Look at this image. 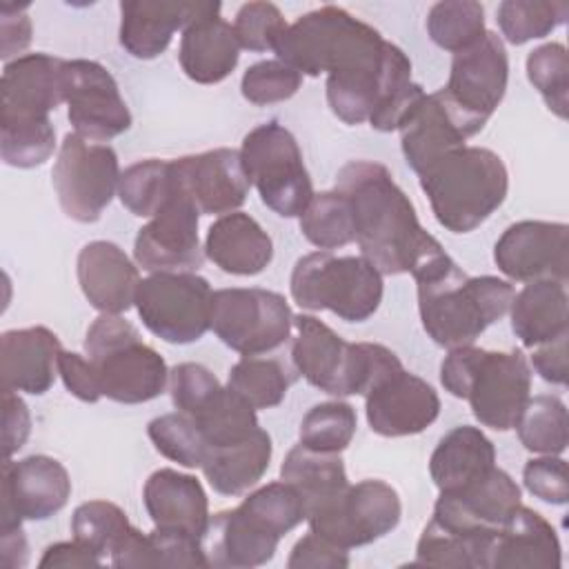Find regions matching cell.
I'll return each instance as SVG.
<instances>
[{"label": "cell", "mask_w": 569, "mask_h": 569, "mask_svg": "<svg viewBox=\"0 0 569 569\" xmlns=\"http://www.w3.org/2000/svg\"><path fill=\"white\" fill-rule=\"evenodd\" d=\"M336 189L351 204L356 242L362 258L382 276L416 273L445 251L422 229L413 202L385 164L351 160L338 171Z\"/></svg>", "instance_id": "obj_1"}, {"label": "cell", "mask_w": 569, "mask_h": 569, "mask_svg": "<svg viewBox=\"0 0 569 569\" xmlns=\"http://www.w3.org/2000/svg\"><path fill=\"white\" fill-rule=\"evenodd\" d=\"M427 336L447 349L473 345L500 320L516 296L511 282L496 276H467L447 251L411 273Z\"/></svg>", "instance_id": "obj_2"}, {"label": "cell", "mask_w": 569, "mask_h": 569, "mask_svg": "<svg viewBox=\"0 0 569 569\" xmlns=\"http://www.w3.org/2000/svg\"><path fill=\"white\" fill-rule=\"evenodd\" d=\"M389 42L378 29L342 7L325 4L287 27L276 53L302 76H338L373 69L382 62Z\"/></svg>", "instance_id": "obj_3"}, {"label": "cell", "mask_w": 569, "mask_h": 569, "mask_svg": "<svg viewBox=\"0 0 569 569\" xmlns=\"http://www.w3.org/2000/svg\"><path fill=\"white\" fill-rule=\"evenodd\" d=\"M440 382L445 391L469 402L482 427L509 431L531 398V365L520 349L487 351L465 345L445 356Z\"/></svg>", "instance_id": "obj_4"}, {"label": "cell", "mask_w": 569, "mask_h": 569, "mask_svg": "<svg viewBox=\"0 0 569 569\" xmlns=\"http://www.w3.org/2000/svg\"><path fill=\"white\" fill-rule=\"evenodd\" d=\"M436 220L451 233L480 227L507 198L502 158L485 147H460L420 173Z\"/></svg>", "instance_id": "obj_5"}, {"label": "cell", "mask_w": 569, "mask_h": 569, "mask_svg": "<svg viewBox=\"0 0 569 569\" xmlns=\"http://www.w3.org/2000/svg\"><path fill=\"white\" fill-rule=\"evenodd\" d=\"M291 360L298 373L329 396H365L400 358L378 342H347L316 316H293Z\"/></svg>", "instance_id": "obj_6"}, {"label": "cell", "mask_w": 569, "mask_h": 569, "mask_svg": "<svg viewBox=\"0 0 569 569\" xmlns=\"http://www.w3.org/2000/svg\"><path fill=\"white\" fill-rule=\"evenodd\" d=\"M84 356L93 367L100 393L113 402H149L169 382L164 358L144 345L138 329L118 313H102L91 322L84 336Z\"/></svg>", "instance_id": "obj_7"}, {"label": "cell", "mask_w": 569, "mask_h": 569, "mask_svg": "<svg viewBox=\"0 0 569 569\" xmlns=\"http://www.w3.org/2000/svg\"><path fill=\"white\" fill-rule=\"evenodd\" d=\"M289 289L307 311L327 309L345 322H365L382 302V273L362 256L313 251L296 262Z\"/></svg>", "instance_id": "obj_8"}, {"label": "cell", "mask_w": 569, "mask_h": 569, "mask_svg": "<svg viewBox=\"0 0 569 569\" xmlns=\"http://www.w3.org/2000/svg\"><path fill=\"white\" fill-rule=\"evenodd\" d=\"M249 182L260 200L282 218H300L313 198V184L293 133L278 120L253 127L240 147Z\"/></svg>", "instance_id": "obj_9"}, {"label": "cell", "mask_w": 569, "mask_h": 569, "mask_svg": "<svg viewBox=\"0 0 569 569\" xmlns=\"http://www.w3.org/2000/svg\"><path fill=\"white\" fill-rule=\"evenodd\" d=\"M136 309L142 325L169 345H191L211 329L213 289L193 271H158L140 280Z\"/></svg>", "instance_id": "obj_10"}, {"label": "cell", "mask_w": 569, "mask_h": 569, "mask_svg": "<svg viewBox=\"0 0 569 569\" xmlns=\"http://www.w3.org/2000/svg\"><path fill=\"white\" fill-rule=\"evenodd\" d=\"M402 516L398 491L385 480H360L347 485L333 498L307 511L309 529L329 542L353 549L391 533Z\"/></svg>", "instance_id": "obj_11"}, {"label": "cell", "mask_w": 569, "mask_h": 569, "mask_svg": "<svg viewBox=\"0 0 569 569\" xmlns=\"http://www.w3.org/2000/svg\"><path fill=\"white\" fill-rule=\"evenodd\" d=\"M51 182L67 218L96 222L113 200L120 164L113 147L67 133L51 169Z\"/></svg>", "instance_id": "obj_12"}, {"label": "cell", "mask_w": 569, "mask_h": 569, "mask_svg": "<svg viewBox=\"0 0 569 569\" xmlns=\"http://www.w3.org/2000/svg\"><path fill=\"white\" fill-rule=\"evenodd\" d=\"M211 329L222 345L242 353L260 356L291 338L293 313L284 296L258 287H231L213 291Z\"/></svg>", "instance_id": "obj_13"}, {"label": "cell", "mask_w": 569, "mask_h": 569, "mask_svg": "<svg viewBox=\"0 0 569 569\" xmlns=\"http://www.w3.org/2000/svg\"><path fill=\"white\" fill-rule=\"evenodd\" d=\"M62 89L67 116L76 133L91 142H107L131 127V111L118 82L96 60H64Z\"/></svg>", "instance_id": "obj_14"}, {"label": "cell", "mask_w": 569, "mask_h": 569, "mask_svg": "<svg viewBox=\"0 0 569 569\" xmlns=\"http://www.w3.org/2000/svg\"><path fill=\"white\" fill-rule=\"evenodd\" d=\"M198 216L200 211L176 178L173 196L144 227L138 229L133 242L136 264L149 273L196 271L202 267L204 249L198 238Z\"/></svg>", "instance_id": "obj_15"}, {"label": "cell", "mask_w": 569, "mask_h": 569, "mask_svg": "<svg viewBox=\"0 0 569 569\" xmlns=\"http://www.w3.org/2000/svg\"><path fill=\"white\" fill-rule=\"evenodd\" d=\"M71 496V478L51 456L4 458L0 480V527H20L22 520H47Z\"/></svg>", "instance_id": "obj_16"}, {"label": "cell", "mask_w": 569, "mask_h": 569, "mask_svg": "<svg viewBox=\"0 0 569 569\" xmlns=\"http://www.w3.org/2000/svg\"><path fill=\"white\" fill-rule=\"evenodd\" d=\"M367 422L385 438L416 436L436 422L440 398L420 376L400 365L380 373L365 393Z\"/></svg>", "instance_id": "obj_17"}, {"label": "cell", "mask_w": 569, "mask_h": 569, "mask_svg": "<svg viewBox=\"0 0 569 569\" xmlns=\"http://www.w3.org/2000/svg\"><path fill=\"white\" fill-rule=\"evenodd\" d=\"M509 80V58L498 33L485 36L471 47L453 53L445 96L469 118L487 124L505 98Z\"/></svg>", "instance_id": "obj_18"}, {"label": "cell", "mask_w": 569, "mask_h": 569, "mask_svg": "<svg viewBox=\"0 0 569 569\" xmlns=\"http://www.w3.org/2000/svg\"><path fill=\"white\" fill-rule=\"evenodd\" d=\"M482 122L462 113L442 89L425 93L398 127L400 147L407 164L420 176L447 153L465 147V142L482 131Z\"/></svg>", "instance_id": "obj_19"}, {"label": "cell", "mask_w": 569, "mask_h": 569, "mask_svg": "<svg viewBox=\"0 0 569 569\" xmlns=\"http://www.w3.org/2000/svg\"><path fill=\"white\" fill-rule=\"evenodd\" d=\"M496 267L511 280L567 282L569 227L565 222L520 220L502 231L493 247Z\"/></svg>", "instance_id": "obj_20"}, {"label": "cell", "mask_w": 569, "mask_h": 569, "mask_svg": "<svg viewBox=\"0 0 569 569\" xmlns=\"http://www.w3.org/2000/svg\"><path fill=\"white\" fill-rule=\"evenodd\" d=\"M493 527H485L438 496L433 516L416 545V560L422 567L489 569V553L496 538Z\"/></svg>", "instance_id": "obj_21"}, {"label": "cell", "mask_w": 569, "mask_h": 569, "mask_svg": "<svg viewBox=\"0 0 569 569\" xmlns=\"http://www.w3.org/2000/svg\"><path fill=\"white\" fill-rule=\"evenodd\" d=\"M176 178L200 216H224L244 204L249 178L238 149H211L173 160Z\"/></svg>", "instance_id": "obj_22"}, {"label": "cell", "mask_w": 569, "mask_h": 569, "mask_svg": "<svg viewBox=\"0 0 569 569\" xmlns=\"http://www.w3.org/2000/svg\"><path fill=\"white\" fill-rule=\"evenodd\" d=\"M64 60L27 53L9 60L0 78V120H44L64 100Z\"/></svg>", "instance_id": "obj_23"}, {"label": "cell", "mask_w": 569, "mask_h": 569, "mask_svg": "<svg viewBox=\"0 0 569 569\" xmlns=\"http://www.w3.org/2000/svg\"><path fill=\"white\" fill-rule=\"evenodd\" d=\"M278 542L280 536L242 505L211 516L202 536L209 567L231 569L267 565L276 556Z\"/></svg>", "instance_id": "obj_24"}, {"label": "cell", "mask_w": 569, "mask_h": 569, "mask_svg": "<svg viewBox=\"0 0 569 569\" xmlns=\"http://www.w3.org/2000/svg\"><path fill=\"white\" fill-rule=\"evenodd\" d=\"M213 2L178 0H127L120 2V44L138 60L158 58L173 33L184 31L196 18L207 13Z\"/></svg>", "instance_id": "obj_25"}, {"label": "cell", "mask_w": 569, "mask_h": 569, "mask_svg": "<svg viewBox=\"0 0 569 569\" xmlns=\"http://www.w3.org/2000/svg\"><path fill=\"white\" fill-rule=\"evenodd\" d=\"M76 271L84 298L100 313L120 316L136 305L140 273L116 242H87L78 253Z\"/></svg>", "instance_id": "obj_26"}, {"label": "cell", "mask_w": 569, "mask_h": 569, "mask_svg": "<svg viewBox=\"0 0 569 569\" xmlns=\"http://www.w3.org/2000/svg\"><path fill=\"white\" fill-rule=\"evenodd\" d=\"M60 351L58 336L42 325L4 331L0 336L2 389L31 396L47 393L56 380Z\"/></svg>", "instance_id": "obj_27"}, {"label": "cell", "mask_w": 569, "mask_h": 569, "mask_svg": "<svg viewBox=\"0 0 569 569\" xmlns=\"http://www.w3.org/2000/svg\"><path fill=\"white\" fill-rule=\"evenodd\" d=\"M560 565L556 529L538 511L518 505L496 531L489 569H560Z\"/></svg>", "instance_id": "obj_28"}, {"label": "cell", "mask_w": 569, "mask_h": 569, "mask_svg": "<svg viewBox=\"0 0 569 569\" xmlns=\"http://www.w3.org/2000/svg\"><path fill=\"white\" fill-rule=\"evenodd\" d=\"M149 518L158 529L189 533L202 540L209 525V500L196 476L176 469L153 471L142 489Z\"/></svg>", "instance_id": "obj_29"}, {"label": "cell", "mask_w": 569, "mask_h": 569, "mask_svg": "<svg viewBox=\"0 0 569 569\" xmlns=\"http://www.w3.org/2000/svg\"><path fill=\"white\" fill-rule=\"evenodd\" d=\"M220 2L184 27L178 60L184 76L198 84L222 82L238 64L240 44L233 27L220 16Z\"/></svg>", "instance_id": "obj_30"}, {"label": "cell", "mask_w": 569, "mask_h": 569, "mask_svg": "<svg viewBox=\"0 0 569 569\" xmlns=\"http://www.w3.org/2000/svg\"><path fill=\"white\" fill-rule=\"evenodd\" d=\"M204 256L224 273L258 276L273 260V242L256 218L231 211L209 227Z\"/></svg>", "instance_id": "obj_31"}, {"label": "cell", "mask_w": 569, "mask_h": 569, "mask_svg": "<svg viewBox=\"0 0 569 569\" xmlns=\"http://www.w3.org/2000/svg\"><path fill=\"white\" fill-rule=\"evenodd\" d=\"M496 467L493 442L471 425L445 433L429 460V473L440 493L458 491Z\"/></svg>", "instance_id": "obj_32"}, {"label": "cell", "mask_w": 569, "mask_h": 569, "mask_svg": "<svg viewBox=\"0 0 569 569\" xmlns=\"http://www.w3.org/2000/svg\"><path fill=\"white\" fill-rule=\"evenodd\" d=\"M511 329L522 347L533 349L569 333L567 282H529L511 300Z\"/></svg>", "instance_id": "obj_33"}, {"label": "cell", "mask_w": 569, "mask_h": 569, "mask_svg": "<svg viewBox=\"0 0 569 569\" xmlns=\"http://www.w3.org/2000/svg\"><path fill=\"white\" fill-rule=\"evenodd\" d=\"M271 453L273 445L269 433L258 429L251 438L238 445L209 449L200 469L213 491L222 496H242L267 473Z\"/></svg>", "instance_id": "obj_34"}, {"label": "cell", "mask_w": 569, "mask_h": 569, "mask_svg": "<svg viewBox=\"0 0 569 569\" xmlns=\"http://www.w3.org/2000/svg\"><path fill=\"white\" fill-rule=\"evenodd\" d=\"M113 567H209L202 540L171 529L142 533L133 527L124 545L111 556Z\"/></svg>", "instance_id": "obj_35"}, {"label": "cell", "mask_w": 569, "mask_h": 569, "mask_svg": "<svg viewBox=\"0 0 569 569\" xmlns=\"http://www.w3.org/2000/svg\"><path fill=\"white\" fill-rule=\"evenodd\" d=\"M280 480L289 482L305 498L307 511L336 493H340L349 480L340 453H322L296 445L289 449L280 465Z\"/></svg>", "instance_id": "obj_36"}, {"label": "cell", "mask_w": 569, "mask_h": 569, "mask_svg": "<svg viewBox=\"0 0 569 569\" xmlns=\"http://www.w3.org/2000/svg\"><path fill=\"white\" fill-rule=\"evenodd\" d=\"M440 498H445L467 518L493 529H498L511 516V511L522 505L520 487L500 467H493L489 473L458 491L440 493Z\"/></svg>", "instance_id": "obj_37"}, {"label": "cell", "mask_w": 569, "mask_h": 569, "mask_svg": "<svg viewBox=\"0 0 569 569\" xmlns=\"http://www.w3.org/2000/svg\"><path fill=\"white\" fill-rule=\"evenodd\" d=\"M191 418L204 436L209 449L238 445L260 429L256 409L229 387H218L204 400V405L191 413Z\"/></svg>", "instance_id": "obj_38"}, {"label": "cell", "mask_w": 569, "mask_h": 569, "mask_svg": "<svg viewBox=\"0 0 569 569\" xmlns=\"http://www.w3.org/2000/svg\"><path fill=\"white\" fill-rule=\"evenodd\" d=\"M176 191L171 160L147 158L120 173L118 198L138 218H153Z\"/></svg>", "instance_id": "obj_39"}, {"label": "cell", "mask_w": 569, "mask_h": 569, "mask_svg": "<svg viewBox=\"0 0 569 569\" xmlns=\"http://www.w3.org/2000/svg\"><path fill=\"white\" fill-rule=\"evenodd\" d=\"M133 525L127 513L107 500H89L76 507L71 516V533L82 547L93 551L100 560L111 558L129 538Z\"/></svg>", "instance_id": "obj_40"}, {"label": "cell", "mask_w": 569, "mask_h": 569, "mask_svg": "<svg viewBox=\"0 0 569 569\" xmlns=\"http://www.w3.org/2000/svg\"><path fill=\"white\" fill-rule=\"evenodd\" d=\"M293 380L296 376L280 360L244 356L231 367L227 387L253 409H271L284 400Z\"/></svg>", "instance_id": "obj_41"}, {"label": "cell", "mask_w": 569, "mask_h": 569, "mask_svg": "<svg viewBox=\"0 0 569 569\" xmlns=\"http://www.w3.org/2000/svg\"><path fill=\"white\" fill-rule=\"evenodd\" d=\"M567 407L558 396H533L518 416L516 431L527 451L560 456L567 449Z\"/></svg>", "instance_id": "obj_42"}, {"label": "cell", "mask_w": 569, "mask_h": 569, "mask_svg": "<svg viewBox=\"0 0 569 569\" xmlns=\"http://www.w3.org/2000/svg\"><path fill=\"white\" fill-rule=\"evenodd\" d=\"M302 236L318 249H338L356 240L353 213L345 193L338 189L313 193L300 216Z\"/></svg>", "instance_id": "obj_43"}, {"label": "cell", "mask_w": 569, "mask_h": 569, "mask_svg": "<svg viewBox=\"0 0 569 569\" xmlns=\"http://www.w3.org/2000/svg\"><path fill=\"white\" fill-rule=\"evenodd\" d=\"M485 9L476 0L436 2L427 13V33L445 51L458 53L485 36Z\"/></svg>", "instance_id": "obj_44"}, {"label": "cell", "mask_w": 569, "mask_h": 569, "mask_svg": "<svg viewBox=\"0 0 569 569\" xmlns=\"http://www.w3.org/2000/svg\"><path fill=\"white\" fill-rule=\"evenodd\" d=\"M569 13L567 2L549 0H505L498 4L496 20L500 33L511 44H525L538 40L558 29Z\"/></svg>", "instance_id": "obj_45"}, {"label": "cell", "mask_w": 569, "mask_h": 569, "mask_svg": "<svg viewBox=\"0 0 569 569\" xmlns=\"http://www.w3.org/2000/svg\"><path fill=\"white\" fill-rule=\"evenodd\" d=\"M356 427L358 416L349 402H320L313 405L300 422V445L322 453H340L351 445Z\"/></svg>", "instance_id": "obj_46"}, {"label": "cell", "mask_w": 569, "mask_h": 569, "mask_svg": "<svg viewBox=\"0 0 569 569\" xmlns=\"http://www.w3.org/2000/svg\"><path fill=\"white\" fill-rule=\"evenodd\" d=\"M56 149V129L44 120H0V156L4 164L33 169L44 164Z\"/></svg>", "instance_id": "obj_47"}, {"label": "cell", "mask_w": 569, "mask_h": 569, "mask_svg": "<svg viewBox=\"0 0 569 569\" xmlns=\"http://www.w3.org/2000/svg\"><path fill=\"white\" fill-rule=\"evenodd\" d=\"M147 433L153 442V447L169 460L187 467V469H200L207 453L209 445L204 436L200 433L198 425L193 422L191 416L182 411L173 413H162L153 418L147 425Z\"/></svg>", "instance_id": "obj_48"}, {"label": "cell", "mask_w": 569, "mask_h": 569, "mask_svg": "<svg viewBox=\"0 0 569 569\" xmlns=\"http://www.w3.org/2000/svg\"><path fill=\"white\" fill-rule=\"evenodd\" d=\"M527 78L545 104L562 120L569 111V56L565 44L547 42L527 56Z\"/></svg>", "instance_id": "obj_49"}, {"label": "cell", "mask_w": 569, "mask_h": 569, "mask_svg": "<svg viewBox=\"0 0 569 569\" xmlns=\"http://www.w3.org/2000/svg\"><path fill=\"white\" fill-rule=\"evenodd\" d=\"M256 518H260L271 531L280 538L293 531L302 520H307L305 498L284 480L269 482L256 491H251L242 502Z\"/></svg>", "instance_id": "obj_50"}, {"label": "cell", "mask_w": 569, "mask_h": 569, "mask_svg": "<svg viewBox=\"0 0 569 569\" xmlns=\"http://www.w3.org/2000/svg\"><path fill=\"white\" fill-rule=\"evenodd\" d=\"M302 84V73L282 60H260L251 64L240 82L244 100L264 107L273 102H284L296 96Z\"/></svg>", "instance_id": "obj_51"}, {"label": "cell", "mask_w": 569, "mask_h": 569, "mask_svg": "<svg viewBox=\"0 0 569 569\" xmlns=\"http://www.w3.org/2000/svg\"><path fill=\"white\" fill-rule=\"evenodd\" d=\"M287 20L282 11L271 2H247L238 9L233 31L240 49L247 51H269L278 47L287 31Z\"/></svg>", "instance_id": "obj_52"}, {"label": "cell", "mask_w": 569, "mask_h": 569, "mask_svg": "<svg viewBox=\"0 0 569 569\" xmlns=\"http://www.w3.org/2000/svg\"><path fill=\"white\" fill-rule=\"evenodd\" d=\"M522 480L527 491L542 502L567 505L569 500L567 462L558 456L531 458L522 469Z\"/></svg>", "instance_id": "obj_53"}, {"label": "cell", "mask_w": 569, "mask_h": 569, "mask_svg": "<svg viewBox=\"0 0 569 569\" xmlns=\"http://www.w3.org/2000/svg\"><path fill=\"white\" fill-rule=\"evenodd\" d=\"M289 569H345L349 567L347 549L309 531L302 536L287 560Z\"/></svg>", "instance_id": "obj_54"}, {"label": "cell", "mask_w": 569, "mask_h": 569, "mask_svg": "<svg viewBox=\"0 0 569 569\" xmlns=\"http://www.w3.org/2000/svg\"><path fill=\"white\" fill-rule=\"evenodd\" d=\"M58 373L71 396L82 402H98L102 398L93 367L87 358L73 351H60L58 356Z\"/></svg>", "instance_id": "obj_55"}, {"label": "cell", "mask_w": 569, "mask_h": 569, "mask_svg": "<svg viewBox=\"0 0 569 569\" xmlns=\"http://www.w3.org/2000/svg\"><path fill=\"white\" fill-rule=\"evenodd\" d=\"M0 36H2V49L0 58L9 60L11 56L24 51L31 42V20L27 16V4H9L2 2L0 7Z\"/></svg>", "instance_id": "obj_56"}, {"label": "cell", "mask_w": 569, "mask_h": 569, "mask_svg": "<svg viewBox=\"0 0 569 569\" xmlns=\"http://www.w3.org/2000/svg\"><path fill=\"white\" fill-rule=\"evenodd\" d=\"M2 445L4 458H11L29 438L31 431V416L24 400L16 393L4 389V411H2Z\"/></svg>", "instance_id": "obj_57"}, {"label": "cell", "mask_w": 569, "mask_h": 569, "mask_svg": "<svg viewBox=\"0 0 569 569\" xmlns=\"http://www.w3.org/2000/svg\"><path fill=\"white\" fill-rule=\"evenodd\" d=\"M567 338L569 333L531 349V367L551 385H567Z\"/></svg>", "instance_id": "obj_58"}, {"label": "cell", "mask_w": 569, "mask_h": 569, "mask_svg": "<svg viewBox=\"0 0 569 569\" xmlns=\"http://www.w3.org/2000/svg\"><path fill=\"white\" fill-rule=\"evenodd\" d=\"M102 560L89 551L87 547H82L78 540L73 542H56V545H49L38 562L40 569H47V567H100Z\"/></svg>", "instance_id": "obj_59"}, {"label": "cell", "mask_w": 569, "mask_h": 569, "mask_svg": "<svg viewBox=\"0 0 569 569\" xmlns=\"http://www.w3.org/2000/svg\"><path fill=\"white\" fill-rule=\"evenodd\" d=\"M0 549H2V567L16 569L27 565V538L20 527H0Z\"/></svg>", "instance_id": "obj_60"}]
</instances>
